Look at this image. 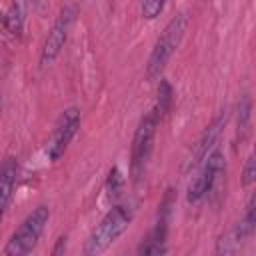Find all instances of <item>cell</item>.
<instances>
[{
    "mask_svg": "<svg viewBox=\"0 0 256 256\" xmlns=\"http://www.w3.org/2000/svg\"><path fill=\"white\" fill-rule=\"evenodd\" d=\"M186 26H188V18L184 12H178L168 20V24L164 26V30L160 32V36L156 38V42L150 50V56L146 62V80L152 82L162 76L166 64L170 62V58L174 56V52L178 50V46L184 38Z\"/></svg>",
    "mask_w": 256,
    "mask_h": 256,
    "instance_id": "cell-2",
    "label": "cell"
},
{
    "mask_svg": "<svg viewBox=\"0 0 256 256\" xmlns=\"http://www.w3.org/2000/svg\"><path fill=\"white\" fill-rule=\"evenodd\" d=\"M172 96H174V92H172V86H170V82H168V80H164V78H160V84H158V98H156V106L152 108L160 120H162V118L168 114V110H170V106H172Z\"/></svg>",
    "mask_w": 256,
    "mask_h": 256,
    "instance_id": "cell-11",
    "label": "cell"
},
{
    "mask_svg": "<svg viewBox=\"0 0 256 256\" xmlns=\"http://www.w3.org/2000/svg\"><path fill=\"white\" fill-rule=\"evenodd\" d=\"M134 220V208L130 204H112V208L104 214V218L96 224V228L90 232V236L84 242L82 254L84 256H98L106 252L132 224Z\"/></svg>",
    "mask_w": 256,
    "mask_h": 256,
    "instance_id": "cell-1",
    "label": "cell"
},
{
    "mask_svg": "<svg viewBox=\"0 0 256 256\" xmlns=\"http://www.w3.org/2000/svg\"><path fill=\"white\" fill-rule=\"evenodd\" d=\"M30 2H32V4H38V0H30Z\"/></svg>",
    "mask_w": 256,
    "mask_h": 256,
    "instance_id": "cell-18",
    "label": "cell"
},
{
    "mask_svg": "<svg viewBox=\"0 0 256 256\" xmlns=\"http://www.w3.org/2000/svg\"><path fill=\"white\" fill-rule=\"evenodd\" d=\"M124 176H122V172H120V168L118 166H112L110 168V172H108V178H106V196H108V200L112 202V204H116L118 202V198L122 196V190H124Z\"/></svg>",
    "mask_w": 256,
    "mask_h": 256,
    "instance_id": "cell-12",
    "label": "cell"
},
{
    "mask_svg": "<svg viewBox=\"0 0 256 256\" xmlns=\"http://www.w3.org/2000/svg\"><path fill=\"white\" fill-rule=\"evenodd\" d=\"M158 116L154 110L144 114L136 126L134 138H132V148H130V178L134 184H140L142 178L146 176L148 162L154 150V136L158 128Z\"/></svg>",
    "mask_w": 256,
    "mask_h": 256,
    "instance_id": "cell-4",
    "label": "cell"
},
{
    "mask_svg": "<svg viewBox=\"0 0 256 256\" xmlns=\"http://www.w3.org/2000/svg\"><path fill=\"white\" fill-rule=\"evenodd\" d=\"M254 182H256V160H254V154H250L242 168V186L250 188Z\"/></svg>",
    "mask_w": 256,
    "mask_h": 256,
    "instance_id": "cell-16",
    "label": "cell"
},
{
    "mask_svg": "<svg viewBox=\"0 0 256 256\" xmlns=\"http://www.w3.org/2000/svg\"><path fill=\"white\" fill-rule=\"evenodd\" d=\"M226 122H228V110L224 108V110L204 128V132H202V136H200V140H198V144H196V148H194V152H192V156H190V160H188V168L198 166V164L204 160V156L214 148L216 140H218L220 134H222V128L226 126Z\"/></svg>",
    "mask_w": 256,
    "mask_h": 256,
    "instance_id": "cell-9",
    "label": "cell"
},
{
    "mask_svg": "<svg viewBox=\"0 0 256 256\" xmlns=\"http://www.w3.org/2000/svg\"><path fill=\"white\" fill-rule=\"evenodd\" d=\"M70 26H72V10L68 6H64L58 12L56 20L52 22V26H50V30L44 38V44H42V50H40V66H48L60 56V52H62V48L68 40Z\"/></svg>",
    "mask_w": 256,
    "mask_h": 256,
    "instance_id": "cell-7",
    "label": "cell"
},
{
    "mask_svg": "<svg viewBox=\"0 0 256 256\" xmlns=\"http://www.w3.org/2000/svg\"><path fill=\"white\" fill-rule=\"evenodd\" d=\"M2 22H4V28L12 34V36H20L22 34V8L20 4L14 0L8 10L2 14Z\"/></svg>",
    "mask_w": 256,
    "mask_h": 256,
    "instance_id": "cell-13",
    "label": "cell"
},
{
    "mask_svg": "<svg viewBox=\"0 0 256 256\" xmlns=\"http://www.w3.org/2000/svg\"><path fill=\"white\" fill-rule=\"evenodd\" d=\"M250 110H252V102L250 98L244 94L238 102V134H244L248 130V122H250Z\"/></svg>",
    "mask_w": 256,
    "mask_h": 256,
    "instance_id": "cell-15",
    "label": "cell"
},
{
    "mask_svg": "<svg viewBox=\"0 0 256 256\" xmlns=\"http://www.w3.org/2000/svg\"><path fill=\"white\" fill-rule=\"evenodd\" d=\"M168 202H170V194L166 196V200L162 202V208L158 212V220L154 222V226L150 228V232L142 238V242L138 244L136 252L144 254V256H160L168 252L166 246V236H168Z\"/></svg>",
    "mask_w": 256,
    "mask_h": 256,
    "instance_id": "cell-8",
    "label": "cell"
},
{
    "mask_svg": "<svg viewBox=\"0 0 256 256\" xmlns=\"http://www.w3.org/2000/svg\"><path fill=\"white\" fill-rule=\"evenodd\" d=\"M166 6V0H140V14L146 20H156Z\"/></svg>",
    "mask_w": 256,
    "mask_h": 256,
    "instance_id": "cell-14",
    "label": "cell"
},
{
    "mask_svg": "<svg viewBox=\"0 0 256 256\" xmlns=\"http://www.w3.org/2000/svg\"><path fill=\"white\" fill-rule=\"evenodd\" d=\"M80 128V110L76 106H68L62 110V114L58 116L56 124H54V130L46 142V158L50 162H56L62 158V154L66 152L68 144L72 142V138L76 136Z\"/></svg>",
    "mask_w": 256,
    "mask_h": 256,
    "instance_id": "cell-6",
    "label": "cell"
},
{
    "mask_svg": "<svg viewBox=\"0 0 256 256\" xmlns=\"http://www.w3.org/2000/svg\"><path fill=\"white\" fill-rule=\"evenodd\" d=\"M48 220H50V208L46 204L36 206L20 222V226L12 232L6 246L2 248V254H6V256H26V254H30L36 248Z\"/></svg>",
    "mask_w": 256,
    "mask_h": 256,
    "instance_id": "cell-3",
    "label": "cell"
},
{
    "mask_svg": "<svg viewBox=\"0 0 256 256\" xmlns=\"http://www.w3.org/2000/svg\"><path fill=\"white\" fill-rule=\"evenodd\" d=\"M224 160H226V158H224V154H222L218 148H212V150L204 156V160L198 164V166H200V168H198V174H196V176L192 178V182L188 184V190H186V202H188V204L200 202V200L214 188L218 176L224 172V166H226Z\"/></svg>",
    "mask_w": 256,
    "mask_h": 256,
    "instance_id": "cell-5",
    "label": "cell"
},
{
    "mask_svg": "<svg viewBox=\"0 0 256 256\" xmlns=\"http://www.w3.org/2000/svg\"><path fill=\"white\" fill-rule=\"evenodd\" d=\"M64 248H66V236H60V238H58V244H56V248L52 250V254H60Z\"/></svg>",
    "mask_w": 256,
    "mask_h": 256,
    "instance_id": "cell-17",
    "label": "cell"
},
{
    "mask_svg": "<svg viewBox=\"0 0 256 256\" xmlns=\"http://www.w3.org/2000/svg\"><path fill=\"white\" fill-rule=\"evenodd\" d=\"M18 174H20V164L14 156H6L0 162V222L12 202L14 196V188L18 182Z\"/></svg>",
    "mask_w": 256,
    "mask_h": 256,
    "instance_id": "cell-10",
    "label": "cell"
}]
</instances>
